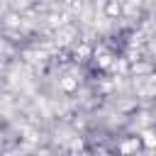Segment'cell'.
Returning a JSON list of instances; mask_svg holds the SVG:
<instances>
[{"instance_id":"obj_1","label":"cell","mask_w":156,"mask_h":156,"mask_svg":"<svg viewBox=\"0 0 156 156\" xmlns=\"http://www.w3.org/2000/svg\"><path fill=\"white\" fill-rule=\"evenodd\" d=\"M132 46H134V32L127 29V27H117L112 29L105 39H102V49L110 58L115 61H122L132 54Z\"/></svg>"},{"instance_id":"obj_3","label":"cell","mask_w":156,"mask_h":156,"mask_svg":"<svg viewBox=\"0 0 156 156\" xmlns=\"http://www.w3.org/2000/svg\"><path fill=\"white\" fill-rule=\"evenodd\" d=\"M151 105H154V107H156V93H154V95H151Z\"/></svg>"},{"instance_id":"obj_2","label":"cell","mask_w":156,"mask_h":156,"mask_svg":"<svg viewBox=\"0 0 156 156\" xmlns=\"http://www.w3.org/2000/svg\"><path fill=\"white\" fill-rule=\"evenodd\" d=\"M80 76L85 78V80H90V83H98V80H102V76H105V66H102V61L100 58H85V61H80Z\"/></svg>"}]
</instances>
